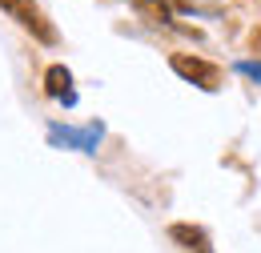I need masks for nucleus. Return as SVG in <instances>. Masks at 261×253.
<instances>
[{
  "instance_id": "1",
  "label": "nucleus",
  "mask_w": 261,
  "mask_h": 253,
  "mask_svg": "<svg viewBox=\"0 0 261 253\" xmlns=\"http://www.w3.org/2000/svg\"><path fill=\"white\" fill-rule=\"evenodd\" d=\"M0 8L20 24V29H29L36 40H44V44H53L57 40V32L48 29V20H44V12L36 8V0H0Z\"/></svg>"
},
{
  "instance_id": "2",
  "label": "nucleus",
  "mask_w": 261,
  "mask_h": 253,
  "mask_svg": "<svg viewBox=\"0 0 261 253\" xmlns=\"http://www.w3.org/2000/svg\"><path fill=\"white\" fill-rule=\"evenodd\" d=\"M173 72H181L185 81H193V85H201V89H217V68L205 61H197V57H173Z\"/></svg>"
},
{
  "instance_id": "3",
  "label": "nucleus",
  "mask_w": 261,
  "mask_h": 253,
  "mask_svg": "<svg viewBox=\"0 0 261 253\" xmlns=\"http://www.w3.org/2000/svg\"><path fill=\"white\" fill-rule=\"evenodd\" d=\"M169 237H173V241H181L189 253H213L209 233H205V229H197V225H169Z\"/></svg>"
},
{
  "instance_id": "4",
  "label": "nucleus",
  "mask_w": 261,
  "mask_h": 253,
  "mask_svg": "<svg viewBox=\"0 0 261 253\" xmlns=\"http://www.w3.org/2000/svg\"><path fill=\"white\" fill-rule=\"evenodd\" d=\"M44 89H48V96H57V100H65V105L76 100V93H72V77H68L65 64H53V68L44 72Z\"/></svg>"
},
{
  "instance_id": "5",
  "label": "nucleus",
  "mask_w": 261,
  "mask_h": 253,
  "mask_svg": "<svg viewBox=\"0 0 261 253\" xmlns=\"http://www.w3.org/2000/svg\"><path fill=\"white\" fill-rule=\"evenodd\" d=\"M53 141H65V145H76L85 153H93L100 141V125H89L85 133H72V129H53Z\"/></svg>"
},
{
  "instance_id": "6",
  "label": "nucleus",
  "mask_w": 261,
  "mask_h": 253,
  "mask_svg": "<svg viewBox=\"0 0 261 253\" xmlns=\"http://www.w3.org/2000/svg\"><path fill=\"white\" fill-rule=\"evenodd\" d=\"M137 4V12L145 16V20H153V24H169V4L165 0H133Z\"/></svg>"
},
{
  "instance_id": "7",
  "label": "nucleus",
  "mask_w": 261,
  "mask_h": 253,
  "mask_svg": "<svg viewBox=\"0 0 261 253\" xmlns=\"http://www.w3.org/2000/svg\"><path fill=\"white\" fill-rule=\"evenodd\" d=\"M237 72H245V77L261 81V61H241V64H237Z\"/></svg>"
}]
</instances>
